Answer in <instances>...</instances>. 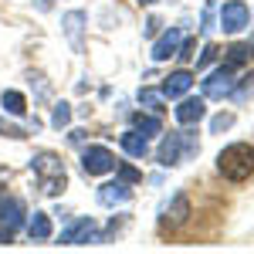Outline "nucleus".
<instances>
[{"mask_svg": "<svg viewBox=\"0 0 254 254\" xmlns=\"http://www.w3.org/2000/svg\"><path fill=\"white\" fill-rule=\"evenodd\" d=\"M217 173L231 183H244L254 176V146L251 142H231L217 153Z\"/></svg>", "mask_w": 254, "mask_h": 254, "instance_id": "nucleus-1", "label": "nucleus"}, {"mask_svg": "<svg viewBox=\"0 0 254 254\" xmlns=\"http://www.w3.org/2000/svg\"><path fill=\"white\" fill-rule=\"evenodd\" d=\"M248 24H251V10H248L244 0H227L220 7V14H217V27L224 34H241Z\"/></svg>", "mask_w": 254, "mask_h": 254, "instance_id": "nucleus-2", "label": "nucleus"}, {"mask_svg": "<svg viewBox=\"0 0 254 254\" xmlns=\"http://www.w3.org/2000/svg\"><path fill=\"white\" fill-rule=\"evenodd\" d=\"M231 88H234V64H220L203 78V98H210V102L227 98Z\"/></svg>", "mask_w": 254, "mask_h": 254, "instance_id": "nucleus-3", "label": "nucleus"}, {"mask_svg": "<svg viewBox=\"0 0 254 254\" xmlns=\"http://www.w3.org/2000/svg\"><path fill=\"white\" fill-rule=\"evenodd\" d=\"M187 220H190V200H187V193H173L170 203L159 210V227H163V231H176V227H183Z\"/></svg>", "mask_w": 254, "mask_h": 254, "instance_id": "nucleus-4", "label": "nucleus"}, {"mask_svg": "<svg viewBox=\"0 0 254 254\" xmlns=\"http://www.w3.org/2000/svg\"><path fill=\"white\" fill-rule=\"evenodd\" d=\"M102 241V234L95 231V220L92 217H81V220H75V224H68L64 231H61L58 244H98Z\"/></svg>", "mask_w": 254, "mask_h": 254, "instance_id": "nucleus-5", "label": "nucleus"}, {"mask_svg": "<svg viewBox=\"0 0 254 254\" xmlns=\"http://www.w3.org/2000/svg\"><path fill=\"white\" fill-rule=\"evenodd\" d=\"M81 170L88 176H105L116 170V156L105 149V146H88L85 153H81Z\"/></svg>", "mask_w": 254, "mask_h": 254, "instance_id": "nucleus-6", "label": "nucleus"}, {"mask_svg": "<svg viewBox=\"0 0 254 254\" xmlns=\"http://www.w3.org/2000/svg\"><path fill=\"white\" fill-rule=\"evenodd\" d=\"M187 156V132H170V136H163L156 149V159L159 166H180Z\"/></svg>", "mask_w": 254, "mask_h": 254, "instance_id": "nucleus-7", "label": "nucleus"}, {"mask_svg": "<svg viewBox=\"0 0 254 254\" xmlns=\"http://www.w3.org/2000/svg\"><path fill=\"white\" fill-rule=\"evenodd\" d=\"M173 116L180 126H196L200 119L207 116V98H193V95H183L180 105L173 109Z\"/></svg>", "mask_w": 254, "mask_h": 254, "instance_id": "nucleus-8", "label": "nucleus"}, {"mask_svg": "<svg viewBox=\"0 0 254 254\" xmlns=\"http://www.w3.org/2000/svg\"><path fill=\"white\" fill-rule=\"evenodd\" d=\"M31 170L38 173V180H58V176H68L58 153H38V156L31 159Z\"/></svg>", "mask_w": 254, "mask_h": 254, "instance_id": "nucleus-9", "label": "nucleus"}, {"mask_svg": "<svg viewBox=\"0 0 254 254\" xmlns=\"http://www.w3.org/2000/svg\"><path fill=\"white\" fill-rule=\"evenodd\" d=\"M24 220H27L24 200H17V196H3V203H0V224H7L10 231H20Z\"/></svg>", "mask_w": 254, "mask_h": 254, "instance_id": "nucleus-10", "label": "nucleus"}, {"mask_svg": "<svg viewBox=\"0 0 254 254\" xmlns=\"http://www.w3.org/2000/svg\"><path fill=\"white\" fill-rule=\"evenodd\" d=\"M132 200V183H105V187H98V203L102 207H119V203H129Z\"/></svg>", "mask_w": 254, "mask_h": 254, "instance_id": "nucleus-11", "label": "nucleus"}, {"mask_svg": "<svg viewBox=\"0 0 254 254\" xmlns=\"http://www.w3.org/2000/svg\"><path fill=\"white\" fill-rule=\"evenodd\" d=\"M180 41H183V31L180 27H170L166 34H159L156 41H153V61H170L176 55V48H180Z\"/></svg>", "mask_w": 254, "mask_h": 254, "instance_id": "nucleus-12", "label": "nucleus"}, {"mask_svg": "<svg viewBox=\"0 0 254 254\" xmlns=\"http://www.w3.org/2000/svg\"><path fill=\"white\" fill-rule=\"evenodd\" d=\"M193 88V75L187 71V68H180V71H173L170 78H163V98H183L187 92Z\"/></svg>", "mask_w": 254, "mask_h": 254, "instance_id": "nucleus-13", "label": "nucleus"}, {"mask_svg": "<svg viewBox=\"0 0 254 254\" xmlns=\"http://www.w3.org/2000/svg\"><path fill=\"white\" fill-rule=\"evenodd\" d=\"M61 27H64V38H68V44H71L75 51H81V31H85V14H81V10H71V14H64V17H61Z\"/></svg>", "mask_w": 254, "mask_h": 254, "instance_id": "nucleus-14", "label": "nucleus"}, {"mask_svg": "<svg viewBox=\"0 0 254 254\" xmlns=\"http://www.w3.org/2000/svg\"><path fill=\"white\" fill-rule=\"evenodd\" d=\"M119 146H122V149H126L132 159H142L146 153H149V139L142 136V132H136V129L122 132V136H119Z\"/></svg>", "mask_w": 254, "mask_h": 254, "instance_id": "nucleus-15", "label": "nucleus"}, {"mask_svg": "<svg viewBox=\"0 0 254 254\" xmlns=\"http://www.w3.org/2000/svg\"><path fill=\"white\" fill-rule=\"evenodd\" d=\"M27 234H31V241H48L51 237V217L41 214V210H34V214H27Z\"/></svg>", "mask_w": 254, "mask_h": 254, "instance_id": "nucleus-16", "label": "nucleus"}, {"mask_svg": "<svg viewBox=\"0 0 254 254\" xmlns=\"http://www.w3.org/2000/svg\"><path fill=\"white\" fill-rule=\"evenodd\" d=\"M0 105H3L7 116H24V112H27V98L20 95V92H14V88H7V92L0 95Z\"/></svg>", "mask_w": 254, "mask_h": 254, "instance_id": "nucleus-17", "label": "nucleus"}, {"mask_svg": "<svg viewBox=\"0 0 254 254\" xmlns=\"http://www.w3.org/2000/svg\"><path fill=\"white\" fill-rule=\"evenodd\" d=\"M132 129H136V132H142L146 139H149V136H159V132H163L159 119H156V116H142V112H139V116H132Z\"/></svg>", "mask_w": 254, "mask_h": 254, "instance_id": "nucleus-18", "label": "nucleus"}, {"mask_svg": "<svg viewBox=\"0 0 254 254\" xmlns=\"http://www.w3.org/2000/svg\"><path fill=\"white\" fill-rule=\"evenodd\" d=\"M254 58V44H231L227 48V64H248V61Z\"/></svg>", "mask_w": 254, "mask_h": 254, "instance_id": "nucleus-19", "label": "nucleus"}, {"mask_svg": "<svg viewBox=\"0 0 254 254\" xmlns=\"http://www.w3.org/2000/svg\"><path fill=\"white\" fill-rule=\"evenodd\" d=\"M231 98H234V102H248V98H254V75H244L241 81H234Z\"/></svg>", "mask_w": 254, "mask_h": 254, "instance_id": "nucleus-20", "label": "nucleus"}, {"mask_svg": "<svg viewBox=\"0 0 254 254\" xmlns=\"http://www.w3.org/2000/svg\"><path fill=\"white\" fill-rule=\"evenodd\" d=\"M51 126H55L58 132L71 126V105H68V102H58V105H55V112H51Z\"/></svg>", "mask_w": 254, "mask_h": 254, "instance_id": "nucleus-21", "label": "nucleus"}, {"mask_svg": "<svg viewBox=\"0 0 254 254\" xmlns=\"http://www.w3.org/2000/svg\"><path fill=\"white\" fill-rule=\"evenodd\" d=\"M139 102H142L149 112H163V92H153V88H139Z\"/></svg>", "mask_w": 254, "mask_h": 254, "instance_id": "nucleus-22", "label": "nucleus"}, {"mask_svg": "<svg viewBox=\"0 0 254 254\" xmlns=\"http://www.w3.org/2000/svg\"><path fill=\"white\" fill-rule=\"evenodd\" d=\"M64 187H68V176H58V180H41V193H48V196L64 193Z\"/></svg>", "mask_w": 254, "mask_h": 254, "instance_id": "nucleus-23", "label": "nucleus"}, {"mask_svg": "<svg viewBox=\"0 0 254 254\" xmlns=\"http://www.w3.org/2000/svg\"><path fill=\"white\" fill-rule=\"evenodd\" d=\"M231 126H234V116H231V112H220V116H214V122H210L214 132H224V129H231Z\"/></svg>", "mask_w": 254, "mask_h": 254, "instance_id": "nucleus-24", "label": "nucleus"}, {"mask_svg": "<svg viewBox=\"0 0 254 254\" xmlns=\"http://www.w3.org/2000/svg\"><path fill=\"white\" fill-rule=\"evenodd\" d=\"M119 180H122V183H136L139 170H136V166H129V163H122V166H119Z\"/></svg>", "mask_w": 254, "mask_h": 254, "instance_id": "nucleus-25", "label": "nucleus"}, {"mask_svg": "<svg viewBox=\"0 0 254 254\" xmlns=\"http://www.w3.org/2000/svg\"><path fill=\"white\" fill-rule=\"evenodd\" d=\"M200 27H203V31H214V3L203 7V14H200Z\"/></svg>", "mask_w": 254, "mask_h": 254, "instance_id": "nucleus-26", "label": "nucleus"}, {"mask_svg": "<svg viewBox=\"0 0 254 254\" xmlns=\"http://www.w3.org/2000/svg\"><path fill=\"white\" fill-rule=\"evenodd\" d=\"M214 58H217V48H214V44H207V48L200 51V61H196V68H207V64H210Z\"/></svg>", "mask_w": 254, "mask_h": 254, "instance_id": "nucleus-27", "label": "nucleus"}, {"mask_svg": "<svg viewBox=\"0 0 254 254\" xmlns=\"http://www.w3.org/2000/svg\"><path fill=\"white\" fill-rule=\"evenodd\" d=\"M0 132H7L10 139H24V129H17V126H7L3 119H0Z\"/></svg>", "mask_w": 254, "mask_h": 254, "instance_id": "nucleus-28", "label": "nucleus"}, {"mask_svg": "<svg viewBox=\"0 0 254 254\" xmlns=\"http://www.w3.org/2000/svg\"><path fill=\"white\" fill-rule=\"evenodd\" d=\"M156 31H159V17H149L146 27H142V34H146V38H156Z\"/></svg>", "mask_w": 254, "mask_h": 254, "instance_id": "nucleus-29", "label": "nucleus"}, {"mask_svg": "<svg viewBox=\"0 0 254 254\" xmlns=\"http://www.w3.org/2000/svg\"><path fill=\"white\" fill-rule=\"evenodd\" d=\"M10 241H14V231L7 224H0V244H10Z\"/></svg>", "mask_w": 254, "mask_h": 254, "instance_id": "nucleus-30", "label": "nucleus"}, {"mask_svg": "<svg viewBox=\"0 0 254 254\" xmlns=\"http://www.w3.org/2000/svg\"><path fill=\"white\" fill-rule=\"evenodd\" d=\"M139 3H153V0H139Z\"/></svg>", "mask_w": 254, "mask_h": 254, "instance_id": "nucleus-31", "label": "nucleus"}]
</instances>
